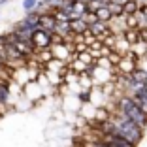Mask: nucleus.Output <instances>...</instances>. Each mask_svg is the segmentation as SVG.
Returning a JSON list of instances; mask_svg holds the SVG:
<instances>
[{
	"instance_id": "10",
	"label": "nucleus",
	"mask_w": 147,
	"mask_h": 147,
	"mask_svg": "<svg viewBox=\"0 0 147 147\" xmlns=\"http://www.w3.org/2000/svg\"><path fill=\"white\" fill-rule=\"evenodd\" d=\"M96 17H98V21H102V23H111L113 21V15H111V11H109L108 4H104L102 8L96 9Z\"/></svg>"
},
{
	"instance_id": "4",
	"label": "nucleus",
	"mask_w": 147,
	"mask_h": 147,
	"mask_svg": "<svg viewBox=\"0 0 147 147\" xmlns=\"http://www.w3.org/2000/svg\"><path fill=\"white\" fill-rule=\"evenodd\" d=\"M40 28H43V30L47 32H55V26H57V17L55 13H53V9H45V11L40 13V23H38Z\"/></svg>"
},
{
	"instance_id": "16",
	"label": "nucleus",
	"mask_w": 147,
	"mask_h": 147,
	"mask_svg": "<svg viewBox=\"0 0 147 147\" xmlns=\"http://www.w3.org/2000/svg\"><path fill=\"white\" fill-rule=\"evenodd\" d=\"M81 17H83V21H85L89 26H91V25H94V23H98V17H96V11H89V9H87V11L83 13Z\"/></svg>"
},
{
	"instance_id": "18",
	"label": "nucleus",
	"mask_w": 147,
	"mask_h": 147,
	"mask_svg": "<svg viewBox=\"0 0 147 147\" xmlns=\"http://www.w3.org/2000/svg\"><path fill=\"white\" fill-rule=\"evenodd\" d=\"M81 38H83V42H85L87 45H91V43H94V42H96V36L92 34V30H91V28H87V30L81 34Z\"/></svg>"
},
{
	"instance_id": "1",
	"label": "nucleus",
	"mask_w": 147,
	"mask_h": 147,
	"mask_svg": "<svg viewBox=\"0 0 147 147\" xmlns=\"http://www.w3.org/2000/svg\"><path fill=\"white\" fill-rule=\"evenodd\" d=\"M111 121H113V132L121 138L128 140L130 143H134L138 147V143H142V140L145 138V128L140 126L138 123L130 121L128 117L121 115V113H111Z\"/></svg>"
},
{
	"instance_id": "2",
	"label": "nucleus",
	"mask_w": 147,
	"mask_h": 147,
	"mask_svg": "<svg viewBox=\"0 0 147 147\" xmlns=\"http://www.w3.org/2000/svg\"><path fill=\"white\" fill-rule=\"evenodd\" d=\"M113 113H121V115L128 117L130 121H134L140 126L147 128V111L130 94H121L115 100V111Z\"/></svg>"
},
{
	"instance_id": "6",
	"label": "nucleus",
	"mask_w": 147,
	"mask_h": 147,
	"mask_svg": "<svg viewBox=\"0 0 147 147\" xmlns=\"http://www.w3.org/2000/svg\"><path fill=\"white\" fill-rule=\"evenodd\" d=\"M98 138H102L104 142H108L111 147H136L134 143H130L128 140L121 138V136H117L115 132H109V134H104V136H98Z\"/></svg>"
},
{
	"instance_id": "17",
	"label": "nucleus",
	"mask_w": 147,
	"mask_h": 147,
	"mask_svg": "<svg viewBox=\"0 0 147 147\" xmlns=\"http://www.w3.org/2000/svg\"><path fill=\"white\" fill-rule=\"evenodd\" d=\"M121 57H123L121 53H117V51H111V53H109L108 57H106V59H108V62H109V64L113 66V68H115V66L119 64V61H121Z\"/></svg>"
},
{
	"instance_id": "20",
	"label": "nucleus",
	"mask_w": 147,
	"mask_h": 147,
	"mask_svg": "<svg viewBox=\"0 0 147 147\" xmlns=\"http://www.w3.org/2000/svg\"><path fill=\"white\" fill-rule=\"evenodd\" d=\"M138 32H140V42L147 43V25H145V26H140Z\"/></svg>"
},
{
	"instance_id": "7",
	"label": "nucleus",
	"mask_w": 147,
	"mask_h": 147,
	"mask_svg": "<svg viewBox=\"0 0 147 147\" xmlns=\"http://www.w3.org/2000/svg\"><path fill=\"white\" fill-rule=\"evenodd\" d=\"M11 79L0 78V102H8L9 94H11Z\"/></svg>"
},
{
	"instance_id": "24",
	"label": "nucleus",
	"mask_w": 147,
	"mask_h": 147,
	"mask_svg": "<svg viewBox=\"0 0 147 147\" xmlns=\"http://www.w3.org/2000/svg\"><path fill=\"white\" fill-rule=\"evenodd\" d=\"M145 61H147V55H145Z\"/></svg>"
},
{
	"instance_id": "11",
	"label": "nucleus",
	"mask_w": 147,
	"mask_h": 147,
	"mask_svg": "<svg viewBox=\"0 0 147 147\" xmlns=\"http://www.w3.org/2000/svg\"><path fill=\"white\" fill-rule=\"evenodd\" d=\"M123 11H125V15H136L140 11V4L136 0H128L126 4H123Z\"/></svg>"
},
{
	"instance_id": "19",
	"label": "nucleus",
	"mask_w": 147,
	"mask_h": 147,
	"mask_svg": "<svg viewBox=\"0 0 147 147\" xmlns=\"http://www.w3.org/2000/svg\"><path fill=\"white\" fill-rule=\"evenodd\" d=\"M38 2H40V0H23L21 6H23V9H25V11H32V9H36Z\"/></svg>"
},
{
	"instance_id": "21",
	"label": "nucleus",
	"mask_w": 147,
	"mask_h": 147,
	"mask_svg": "<svg viewBox=\"0 0 147 147\" xmlns=\"http://www.w3.org/2000/svg\"><path fill=\"white\" fill-rule=\"evenodd\" d=\"M109 2H115V4H126V2H128V0H109Z\"/></svg>"
},
{
	"instance_id": "5",
	"label": "nucleus",
	"mask_w": 147,
	"mask_h": 147,
	"mask_svg": "<svg viewBox=\"0 0 147 147\" xmlns=\"http://www.w3.org/2000/svg\"><path fill=\"white\" fill-rule=\"evenodd\" d=\"M92 30V34L96 36V40H106L109 34H113V28H111V25L109 23H102V21H98V23H94V25H91L89 26Z\"/></svg>"
},
{
	"instance_id": "9",
	"label": "nucleus",
	"mask_w": 147,
	"mask_h": 147,
	"mask_svg": "<svg viewBox=\"0 0 147 147\" xmlns=\"http://www.w3.org/2000/svg\"><path fill=\"white\" fill-rule=\"evenodd\" d=\"M121 36L130 43V45H134L136 42H140V32H138V28H125V30L121 32Z\"/></svg>"
},
{
	"instance_id": "15",
	"label": "nucleus",
	"mask_w": 147,
	"mask_h": 147,
	"mask_svg": "<svg viewBox=\"0 0 147 147\" xmlns=\"http://www.w3.org/2000/svg\"><path fill=\"white\" fill-rule=\"evenodd\" d=\"M85 11H87V4L85 2H83V0H74V13L81 17Z\"/></svg>"
},
{
	"instance_id": "22",
	"label": "nucleus",
	"mask_w": 147,
	"mask_h": 147,
	"mask_svg": "<svg viewBox=\"0 0 147 147\" xmlns=\"http://www.w3.org/2000/svg\"><path fill=\"white\" fill-rule=\"evenodd\" d=\"M6 2H8V0H0V6H4Z\"/></svg>"
},
{
	"instance_id": "14",
	"label": "nucleus",
	"mask_w": 147,
	"mask_h": 147,
	"mask_svg": "<svg viewBox=\"0 0 147 147\" xmlns=\"http://www.w3.org/2000/svg\"><path fill=\"white\" fill-rule=\"evenodd\" d=\"M123 21H125V28H140L136 15H123Z\"/></svg>"
},
{
	"instance_id": "23",
	"label": "nucleus",
	"mask_w": 147,
	"mask_h": 147,
	"mask_svg": "<svg viewBox=\"0 0 147 147\" xmlns=\"http://www.w3.org/2000/svg\"><path fill=\"white\" fill-rule=\"evenodd\" d=\"M83 2H85V4H87V2H91V0H83Z\"/></svg>"
},
{
	"instance_id": "13",
	"label": "nucleus",
	"mask_w": 147,
	"mask_h": 147,
	"mask_svg": "<svg viewBox=\"0 0 147 147\" xmlns=\"http://www.w3.org/2000/svg\"><path fill=\"white\" fill-rule=\"evenodd\" d=\"M108 8H109V11H111L113 19H121L123 15H125V11H123V6H121V4H115V2H108Z\"/></svg>"
},
{
	"instance_id": "3",
	"label": "nucleus",
	"mask_w": 147,
	"mask_h": 147,
	"mask_svg": "<svg viewBox=\"0 0 147 147\" xmlns=\"http://www.w3.org/2000/svg\"><path fill=\"white\" fill-rule=\"evenodd\" d=\"M30 42L36 47V51H38V49H49L53 45V34L38 26V28H34V30L30 32Z\"/></svg>"
},
{
	"instance_id": "12",
	"label": "nucleus",
	"mask_w": 147,
	"mask_h": 147,
	"mask_svg": "<svg viewBox=\"0 0 147 147\" xmlns=\"http://www.w3.org/2000/svg\"><path fill=\"white\" fill-rule=\"evenodd\" d=\"M130 51L136 53L140 59H145V55H147V43H143V42H136L134 45H130Z\"/></svg>"
},
{
	"instance_id": "8",
	"label": "nucleus",
	"mask_w": 147,
	"mask_h": 147,
	"mask_svg": "<svg viewBox=\"0 0 147 147\" xmlns=\"http://www.w3.org/2000/svg\"><path fill=\"white\" fill-rule=\"evenodd\" d=\"M70 28H72L74 34H83L89 28V25L83 21V17H76V19H70Z\"/></svg>"
}]
</instances>
